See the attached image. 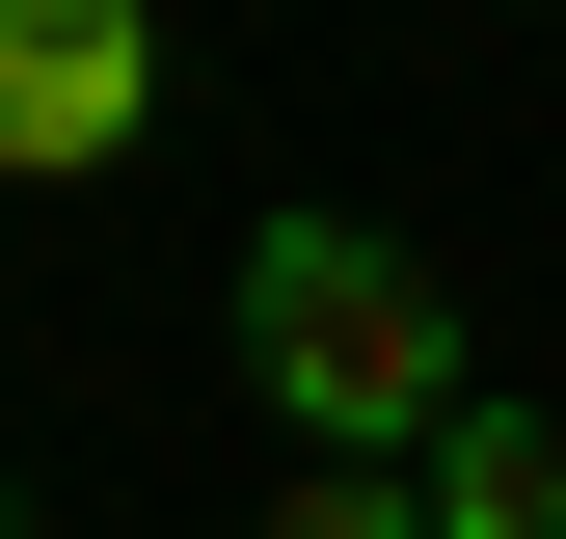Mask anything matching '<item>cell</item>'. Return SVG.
Instances as JSON below:
<instances>
[{
    "mask_svg": "<svg viewBox=\"0 0 566 539\" xmlns=\"http://www.w3.org/2000/svg\"><path fill=\"white\" fill-rule=\"evenodd\" d=\"M163 135V0H0V189H82Z\"/></svg>",
    "mask_w": 566,
    "mask_h": 539,
    "instance_id": "2",
    "label": "cell"
},
{
    "mask_svg": "<svg viewBox=\"0 0 566 539\" xmlns=\"http://www.w3.org/2000/svg\"><path fill=\"white\" fill-rule=\"evenodd\" d=\"M270 539H432V486H405V458H297V486H270Z\"/></svg>",
    "mask_w": 566,
    "mask_h": 539,
    "instance_id": "4",
    "label": "cell"
},
{
    "mask_svg": "<svg viewBox=\"0 0 566 539\" xmlns=\"http://www.w3.org/2000/svg\"><path fill=\"white\" fill-rule=\"evenodd\" d=\"M217 324H243V378L297 404V458H432L459 404H485L459 297H432V243H378V216H270Z\"/></svg>",
    "mask_w": 566,
    "mask_h": 539,
    "instance_id": "1",
    "label": "cell"
},
{
    "mask_svg": "<svg viewBox=\"0 0 566 539\" xmlns=\"http://www.w3.org/2000/svg\"><path fill=\"white\" fill-rule=\"evenodd\" d=\"M405 486H432V539H566V432H539V404H459Z\"/></svg>",
    "mask_w": 566,
    "mask_h": 539,
    "instance_id": "3",
    "label": "cell"
}]
</instances>
